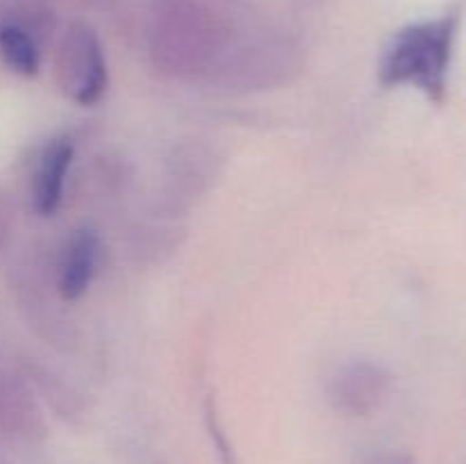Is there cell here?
<instances>
[{
    "instance_id": "2",
    "label": "cell",
    "mask_w": 466,
    "mask_h": 464,
    "mask_svg": "<svg viewBox=\"0 0 466 464\" xmlns=\"http://www.w3.org/2000/svg\"><path fill=\"white\" fill-rule=\"evenodd\" d=\"M59 71L66 91L80 105H94L103 96L107 85V66L98 36L85 23L71 25L64 36L59 48Z\"/></svg>"
},
{
    "instance_id": "6",
    "label": "cell",
    "mask_w": 466,
    "mask_h": 464,
    "mask_svg": "<svg viewBox=\"0 0 466 464\" xmlns=\"http://www.w3.org/2000/svg\"><path fill=\"white\" fill-rule=\"evenodd\" d=\"M0 55L9 68L23 76L39 71V48L30 30L16 21H0Z\"/></svg>"
},
{
    "instance_id": "3",
    "label": "cell",
    "mask_w": 466,
    "mask_h": 464,
    "mask_svg": "<svg viewBox=\"0 0 466 464\" xmlns=\"http://www.w3.org/2000/svg\"><path fill=\"white\" fill-rule=\"evenodd\" d=\"M390 391V373L373 362H355L335 378L330 398L339 412L349 417H367L380 408Z\"/></svg>"
},
{
    "instance_id": "7",
    "label": "cell",
    "mask_w": 466,
    "mask_h": 464,
    "mask_svg": "<svg viewBox=\"0 0 466 464\" xmlns=\"http://www.w3.org/2000/svg\"><path fill=\"white\" fill-rule=\"evenodd\" d=\"M364 464H417V458L408 450L400 449H382L369 455Z\"/></svg>"
},
{
    "instance_id": "4",
    "label": "cell",
    "mask_w": 466,
    "mask_h": 464,
    "mask_svg": "<svg viewBox=\"0 0 466 464\" xmlns=\"http://www.w3.org/2000/svg\"><path fill=\"white\" fill-rule=\"evenodd\" d=\"M73 159L71 139L50 141L48 148L41 155L39 168L35 176V205L41 214H53L62 203L64 180Z\"/></svg>"
},
{
    "instance_id": "5",
    "label": "cell",
    "mask_w": 466,
    "mask_h": 464,
    "mask_svg": "<svg viewBox=\"0 0 466 464\" xmlns=\"http://www.w3.org/2000/svg\"><path fill=\"white\" fill-rule=\"evenodd\" d=\"M98 264V239L94 232L82 230L66 244L59 264V291L66 300L80 298L94 277Z\"/></svg>"
},
{
    "instance_id": "1",
    "label": "cell",
    "mask_w": 466,
    "mask_h": 464,
    "mask_svg": "<svg viewBox=\"0 0 466 464\" xmlns=\"http://www.w3.org/2000/svg\"><path fill=\"white\" fill-rule=\"evenodd\" d=\"M460 25L462 9L455 7L431 21L403 27L380 59V85L412 86L431 103L444 105Z\"/></svg>"
}]
</instances>
